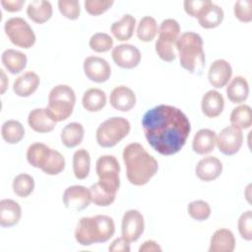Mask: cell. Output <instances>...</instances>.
Masks as SVG:
<instances>
[{"mask_svg": "<svg viewBox=\"0 0 252 252\" xmlns=\"http://www.w3.org/2000/svg\"><path fill=\"white\" fill-rule=\"evenodd\" d=\"M142 126L148 143L162 156L177 154L191 132V124L185 113L167 104L149 109L142 118Z\"/></svg>", "mask_w": 252, "mask_h": 252, "instance_id": "6da1fadb", "label": "cell"}, {"mask_svg": "<svg viewBox=\"0 0 252 252\" xmlns=\"http://www.w3.org/2000/svg\"><path fill=\"white\" fill-rule=\"evenodd\" d=\"M128 181L135 186L147 184L157 173L158 163L139 143L127 145L122 154Z\"/></svg>", "mask_w": 252, "mask_h": 252, "instance_id": "7a4b0ae2", "label": "cell"}, {"mask_svg": "<svg viewBox=\"0 0 252 252\" xmlns=\"http://www.w3.org/2000/svg\"><path fill=\"white\" fill-rule=\"evenodd\" d=\"M115 232L112 218L105 215L82 218L75 229V239L83 246L108 241Z\"/></svg>", "mask_w": 252, "mask_h": 252, "instance_id": "3957f363", "label": "cell"}, {"mask_svg": "<svg viewBox=\"0 0 252 252\" xmlns=\"http://www.w3.org/2000/svg\"><path fill=\"white\" fill-rule=\"evenodd\" d=\"M203 44L201 35L193 32H183L175 43L181 67L192 74L200 72L205 65Z\"/></svg>", "mask_w": 252, "mask_h": 252, "instance_id": "277c9868", "label": "cell"}, {"mask_svg": "<svg viewBox=\"0 0 252 252\" xmlns=\"http://www.w3.org/2000/svg\"><path fill=\"white\" fill-rule=\"evenodd\" d=\"M75 102L74 90L67 85H57L49 92L48 104L45 109L55 122H60L71 116Z\"/></svg>", "mask_w": 252, "mask_h": 252, "instance_id": "5b68a950", "label": "cell"}, {"mask_svg": "<svg viewBox=\"0 0 252 252\" xmlns=\"http://www.w3.org/2000/svg\"><path fill=\"white\" fill-rule=\"evenodd\" d=\"M158 36L156 41V52L158 57L165 61L171 62L176 58L174 51L175 43L180 34V26L174 19H165L158 28Z\"/></svg>", "mask_w": 252, "mask_h": 252, "instance_id": "8992f818", "label": "cell"}, {"mask_svg": "<svg viewBox=\"0 0 252 252\" xmlns=\"http://www.w3.org/2000/svg\"><path fill=\"white\" fill-rule=\"evenodd\" d=\"M130 129V122L126 118L110 117L97 127L96 142L102 148H112L129 134Z\"/></svg>", "mask_w": 252, "mask_h": 252, "instance_id": "52a82bcc", "label": "cell"}, {"mask_svg": "<svg viewBox=\"0 0 252 252\" xmlns=\"http://www.w3.org/2000/svg\"><path fill=\"white\" fill-rule=\"evenodd\" d=\"M95 171L98 183L108 192L116 194L120 187V165L114 156L104 155L97 158Z\"/></svg>", "mask_w": 252, "mask_h": 252, "instance_id": "ba28073f", "label": "cell"}, {"mask_svg": "<svg viewBox=\"0 0 252 252\" xmlns=\"http://www.w3.org/2000/svg\"><path fill=\"white\" fill-rule=\"evenodd\" d=\"M4 31L10 41L21 48H31L36 40L35 34L26 20L15 17L7 20L4 25Z\"/></svg>", "mask_w": 252, "mask_h": 252, "instance_id": "9c48e42d", "label": "cell"}, {"mask_svg": "<svg viewBox=\"0 0 252 252\" xmlns=\"http://www.w3.org/2000/svg\"><path fill=\"white\" fill-rule=\"evenodd\" d=\"M243 144L242 130L229 125L223 128L217 137V146L220 152L225 156L236 154Z\"/></svg>", "mask_w": 252, "mask_h": 252, "instance_id": "30bf717a", "label": "cell"}, {"mask_svg": "<svg viewBox=\"0 0 252 252\" xmlns=\"http://www.w3.org/2000/svg\"><path fill=\"white\" fill-rule=\"evenodd\" d=\"M144 217L138 210L131 209L124 213L121 222L122 237L129 242L137 241L144 232Z\"/></svg>", "mask_w": 252, "mask_h": 252, "instance_id": "8fae6325", "label": "cell"}, {"mask_svg": "<svg viewBox=\"0 0 252 252\" xmlns=\"http://www.w3.org/2000/svg\"><path fill=\"white\" fill-rule=\"evenodd\" d=\"M92 202L90 189L82 185H72L63 193V203L69 210L80 212L89 207Z\"/></svg>", "mask_w": 252, "mask_h": 252, "instance_id": "7c38bea8", "label": "cell"}, {"mask_svg": "<svg viewBox=\"0 0 252 252\" xmlns=\"http://www.w3.org/2000/svg\"><path fill=\"white\" fill-rule=\"evenodd\" d=\"M114 63L123 69H133L141 61L140 50L129 43H122L115 46L111 52Z\"/></svg>", "mask_w": 252, "mask_h": 252, "instance_id": "4fadbf2b", "label": "cell"}, {"mask_svg": "<svg viewBox=\"0 0 252 252\" xmlns=\"http://www.w3.org/2000/svg\"><path fill=\"white\" fill-rule=\"evenodd\" d=\"M84 72L88 79L94 83L106 82L111 75L109 63L98 56H89L84 60Z\"/></svg>", "mask_w": 252, "mask_h": 252, "instance_id": "5bb4252c", "label": "cell"}, {"mask_svg": "<svg viewBox=\"0 0 252 252\" xmlns=\"http://www.w3.org/2000/svg\"><path fill=\"white\" fill-rule=\"evenodd\" d=\"M231 76L232 68L230 64L224 59L215 60L211 64L208 72V79L210 84L217 89H220L226 86L231 79Z\"/></svg>", "mask_w": 252, "mask_h": 252, "instance_id": "9a60e30c", "label": "cell"}, {"mask_svg": "<svg viewBox=\"0 0 252 252\" xmlns=\"http://www.w3.org/2000/svg\"><path fill=\"white\" fill-rule=\"evenodd\" d=\"M196 176L202 181H213L217 179L222 172L221 161L214 157L208 156L200 159L195 168Z\"/></svg>", "mask_w": 252, "mask_h": 252, "instance_id": "2e32d148", "label": "cell"}, {"mask_svg": "<svg viewBox=\"0 0 252 252\" xmlns=\"http://www.w3.org/2000/svg\"><path fill=\"white\" fill-rule=\"evenodd\" d=\"M111 106L119 111H129L136 104L135 93L126 86H118L114 88L109 96Z\"/></svg>", "mask_w": 252, "mask_h": 252, "instance_id": "e0dca14e", "label": "cell"}, {"mask_svg": "<svg viewBox=\"0 0 252 252\" xmlns=\"http://www.w3.org/2000/svg\"><path fill=\"white\" fill-rule=\"evenodd\" d=\"M224 107V99L220 93L215 90L208 91L202 97L201 108L205 116L215 118L220 115Z\"/></svg>", "mask_w": 252, "mask_h": 252, "instance_id": "ac0fdd59", "label": "cell"}, {"mask_svg": "<svg viewBox=\"0 0 252 252\" xmlns=\"http://www.w3.org/2000/svg\"><path fill=\"white\" fill-rule=\"evenodd\" d=\"M234 248L235 237L231 230L227 228H220L213 233L209 252H232Z\"/></svg>", "mask_w": 252, "mask_h": 252, "instance_id": "d6986e66", "label": "cell"}, {"mask_svg": "<svg viewBox=\"0 0 252 252\" xmlns=\"http://www.w3.org/2000/svg\"><path fill=\"white\" fill-rule=\"evenodd\" d=\"M39 83L40 80L37 74L32 71H28L14 81L13 91L21 97H28L37 90Z\"/></svg>", "mask_w": 252, "mask_h": 252, "instance_id": "ffe728a7", "label": "cell"}, {"mask_svg": "<svg viewBox=\"0 0 252 252\" xmlns=\"http://www.w3.org/2000/svg\"><path fill=\"white\" fill-rule=\"evenodd\" d=\"M29 126L37 133H48L51 132L56 122L48 115L45 108H34L28 116Z\"/></svg>", "mask_w": 252, "mask_h": 252, "instance_id": "44dd1931", "label": "cell"}, {"mask_svg": "<svg viewBox=\"0 0 252 252\" xmlns=\"http://www.w3.org/2000/svg\"><path fill=\"white\" fill-rule=\"evenodd\" d=\"M22 217L21 206L12 199L0 201V224L3 227H11L19 222Z\"/></svg>", "mask_w": 252, "mask_h": 252, "instance_id": "7402d4cb", "label": "cell"}, {"mask_svg": "<svg viewBox=\"0 0 252 252\" xmlns=\"http://www.w3.org/2000/svg\"><path fill=\"white\" fill-rule=\"evenodd\" d=\"M217 145V135L211 129L199 130L192 141V149L198 155H208L212 153Z\"/></svg>", "mask_w": 252, "mask_h": 252, "instance_id": "603a6c76", "label": "cell"}, {"mask_svg": "<svg viewBox=\"0 0 252 252\" xmlns=\"http://www.w3.org/2000/svg\"><path fill=\"white\" fill-rule=\"evenodd\" d=\"M1 61L4 67L11 74L15 75V74H19L26 68L28 58L25 53L9 48L3 51L1 55Z\"/></svg>", "mask_w": 252, "mask_h": 252, "instance_id": "cb8c5ba5", "label": "cell"}, {"mask_svg": "<svg viewBox=\"0 0 252 252\" xmlns=\"http://www.w3.org/2000/svg\"><path fill=\"white\" fill-rule=\"evenodd\" d=\"M249 94V85L247 80L242 76L233 78L226 87L227 98L232 103L244 102Z\"/></svg>", "mask_w": 252, "mask_h": 252, "instance_id": "d4e9b609", "label": "cell"}, {"mask_svg": "<svg viewBox=\"0 0 252 252\" xmlns=\"http://www.w3.org/2000/svg\"><path fill=\"white\" fill-rule=\"evenodd\" d=\"M135 26V18L130 14H125L119 21L114 22L111 25L110 31L117 40L127 41L133 36Z\"/></svg>", "mask_w": 252, "mask_h": 252, "instance_id": "484cf974", "label": "cell"}, {"mask_svg": "<svg viewBox=\"0 0 252 252\" xmlns=\"http://www.w3.org/2000/svg\"><path fill=\"white\" fill-rule=\"evenodd\" d=\"M27 15L32 22L43 24L52 16L51 3L44 0L32 1L27 7Z\"/></svg>", "mask_w": 252, "mask_h": 252, "instance_id": "4316f807", "label": "cell"}, {"mask_svg": "<svg viewBox=\"0 0 252 252\" xmlns=\"http://www.w3.org/2000/svg\"><path fill=\"white\" fill-rule=\"evenodd\" d=\"M223 10L211 2L199 15L198 22L204 29H215L219 27L223 20Z\"/></svg>", "mask_w": 252, "mask_h": 252, "instance_id": "83f0119b", "label": "cell"}, {"mask_svg": "<svg viewBox=\"0 0 252 252\" xmlns=\"http://www.w3.org/2000/svg\"><path fill=\"white\" fill-rule=\"evenodd\" d=\"M51 150V148H49L43 143L32 144L27 151L28 162L35 168L42 169L47 162Z\"/></svg>", "mask_w": 252, "mask_h": 252, "instance_id": "f1b7e54d", "label": "cell"}, {"mask_svg": "<svg viewBox=\"0 0 252 252\" xmlns=\"http://www.w3.org/2000/svg\"><path fill=\"white\" fill-rule=\"evenodd\" d=\"M82 104L87 111L97 112L105 106L106 94L100 89L91 88L84 93L82 97Z\"/></svg>", "mask_w": 252, "mask_h": 252, "instance_id": "f546056e", "label": "cell"}, {"mask_svg": "<svg viewBox=\"0 0 252 252\" xmlns=\"http://www.w3.org/2000/svg\"><path fill=\"white\" fill-rule=\"evenodd\" d=\"M85 130L81 123L71 122L67 124L61 131V142L69 149L79 146L84 139Z\"/></svg>", "mask_w": 252, "mask_h": 252, "instance_id": "4dcf8cb0", "label": "cell"}, {"mask_svg": "<svg viewBox=\"0 0 252 252\" xmlns=\"http://www.w3.org/2000/svg\"><path fill=\"white\" fill-rule=\"evenodd\" d=\"M91 169V157L87 150L79 149L73 155V171L77 179L88 177Z\"/></svg>", "mask_w": 252, "mask_h": 252, "instance_id": "1f68e13d", "label": "cell"}, {"mask_svg": "<svg viewBox=\"0 0 252 252\" xmlns=\"http://www.w3.org/2000/svg\"><path fill=\"white\" fill-rule=\"evenodd\" d=\"M1 136L8 144H17L25 136L24 126L18 120H7L1 127Z\"/></svg>", "mask_w": 252, "mask_h": 252, "instance_id": "d6a6232c", "label": "cell"}, {"mask_svg": "<svg viewBox=\"0 0 252 252\" xmlns=\"http://www.w3.org/2000/svg\"><path fill=\"white\" fill-rule=\"evenodd\" d=\"M231 125L239 129H248L252 125V110L247 104H240L234 107L229 117Z\"/></svg>", "mask_w": 252, "mask_h": 252, "instance_id": "836d02e7", "label": "cell"}, {"mask_svg": "<svg viewBox=\"0 0 252 252\" xmlns=\"http://www.w3.org/2000/svg\"><path fill=\"white\" fill-rule=\"evenodd\" d=\"M158 31L157 21L151 16H146L143 17L138 24L137 36L141 41L149 42L156 37Z\"/></svg>", "mask_w": 252, "mask_h": 252, "instance_id": "e575fe53", "label": "cell"}, {"mask_svg": "<svg viewBox=\"0 0 252 252\" xmlns=\"http://www.w3.org/2000/svg\"><path fill=\"white\" fill-rule=\"evenodd\" d=\"M14 193L21 198L29 197L34 189V180L28 173H21L15 176L12 183Z\"/></svg>", "mask_w": 252, "mask_h": 252, "instance_id": "d590c367", "label": "cell"}, {"mask_svg": "<svg viewBox=\"0 0 252 252\" xmlns=\"http://www.w3.org/2000/svg\"><path fill=\"white\" fill-rule=\"evenodd\" d=\"M89 189L91 192L92 202L98 207H107L111 205L116 198V194L106 191L98 182L94 183Z\"/></svg>", "mask_w": 252, "mask_h": 252, "instance_id": "8d00e7d4", "label": "cell"}, {"mask_svg": "<svg viewBox=\"0 0 252 252\" xmlns=\"http://www.w3.org/2000/svg\"><path fill=\"white\" fill-rule=\"evenodd\" d=\"M65 168V158L56 150H51L50 156L47 159L46 164L41 169L47 175H57L61 173Z\"/></svg>", "mask_w": 252, "mask_h": 252, "instance_id": "74e56055", "label": "cell"}, {"mask_svg": "<svg viewBox=\"0 0 252 252\" xmlns=\"http://www.w3.org/2000/svg\"><path fill=\"white\" fill-rule=\"evenodd\" d=\"M187 212L193 220L203 221L210 218L212 211L210 205L207 202L203 200H196L188 204Z\"/></svg>", "mask_w": 252, "mask_h": 252, "instance_id": "f35d334b", "label": "cell"}, {"mask_svg": "<svg viewBox=\"0 0 252 252\" xmlns=\"http://www.w3.org/2000/svg\"><path fill=\"white\" fill-rule=\"evenodd\" d=\"M90 47L94 52H106L110 50L113 46L112 37L104 32H95L93 34L89 41Z\"/></svg>", "mask_w": 252, "mask_h": 252, "instance_id": "ab89813d", "label": "cell"}, {"mask_svg": "<svg viewBox=\"0 0 252 252\" xmlns=\"http://www.w3.org/2000/svg\"><path fill=\"white\" fill-rule=\"evenodd\" d=\"M60 13L69 20H77L81 14L80 3L77 0H60L58 1Z\"/></svg>", "mask_w": 252, "mask_h": 252, "instance_id": "60d3db41", "label": "cell"}, {"mask_svg": "<svg viewBox=\"0 0 252 252\" xmlns=\"http://www.w3.org/2000/svg\"><path fill=\"white\" fill-rule=\"evenodd\" d=\"M237 227L243 239L247 241L252 239V212L250 210L241 214L237 221Z\"/></svg>", "mask_w": 252, "mask_h": 252, "instance_id": "b9f144b4", "label": "cell"}, {"mask_svg": "<svg viewBox=\"0 0 252 252\" xmlns=\"http://www.w3.org/2000/svg\"><path fill=\"white\" fill-rule=\"evenodd\" d=\"M234 16L243 23H249L252 21V1L251 0H239L236 1L233 8Z\"/></svg>", "mask_w": 252, "mask_h": 252, "instance_id": "7bdbcfd3", "label": "cell"}, {"mask_svg": "<svg viewBox=\"0 0 252 252\" xmlns=\"http://www.w3.org/2000/svg\"><path fill=\"white\" fill-rule=\"evenodd\" d=\"M113 4L112 0H86L84 2L86 11L92 16H99L106 12Z\"/></svg>", "mask_w": 252, "mask_h": 252, "instance_id": "ee69618b", "label": "cell"}, {"mask_svg": "<svg viewBox=\"0 0 252 252\" xmlns=\"http://www.w3.org/2000/svg\"><path fill=\"white\" fill-rule=\"evenodd\" d=\"M210 0H186L183 3L185 12L193 17L198 18L199 15L203 12V10L211 3Z\"/></svg>", "mask_w": 252, "mask_h": 252, "instance_id": "f6af8a7d", "label": "cell"}, {"mask_svg": "<svg viewBox=\"0 0 252 252\" xmlns=\"http://www.w3.org/2000/svg\"><path fill=\"white\" fill-rule=\"evenodd\" d=\"M108 250L110 252H129L130 242L121 236L119 238H116L110 243Z\"/></svg>", "mask_w": 252, "mask_h": 252, "instance_id": "bcb514c9", "label": "cell"}, {"mask_svg": "<svg viewBox=\"0 0 252 252\" xmlns=\"http://www.w3.org/2000/svg\"><path fill=\"white\" fill-rule=\"evenodd\" d=\"M25 0H2L1 5L8 12H19L22 10Z\"/></svg>", "mask_w": 252, "mask_h": 252, "instance_id": "7dc6e473", "label": "cell"}, {"mask_svg": "<svg viewBox=\"0 0 252 252\" xmlns=\"http://www.w3.org/2000/svg\"><path fill=\"white\" fill-rule=\"evenodd\" d=\"M161 251L160 246L155 240L145 241L139 248V252H158Z\"/></svg>", "mask_w": 252, "mask_h": 252, "instance_id": "c3c4849f", "label": "cell"}, {"mask_svg": "<svg viewBox=\"0 0 252 252\" xmlns=\"http://www.w3.org/2000/svg\"><path fill=\"white\" fill-rule=\"evenodd\" d=\"M0 72H1V92L0 93H1V94H3L8 87V79H7L6 74L4 73L3 69H1Z\"/></svg>", "mask_w": 252, "mask_h": 252, "instance_id": "681fc988", "label": "cell"}]
</instances>
